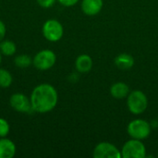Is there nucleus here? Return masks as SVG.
Returning a JSON list of instances; mask_svg holds the SVG:
<instances>
[{"label": "nucleus", "mask_w": 158, "mask_h": 158, "mask_svg": "<svg viewBox=\"0 0 158 158\" xmlns=\"http://www.w3.org/2000/svg\"><path fill=\"white\" fill-rule=\"evenodd\" d=\"M30 100L34 112L45 114L52 111L56 106L58 94L53 85L49 83H41L33 88Z\"/></svg>", "instance_id": "f257e3e1"}, {"label": "nucleus", "mask_w": 158, "mask_h": 158, "mask_svg": "<svg viewBox=\"0 0 158 158\" xmlns=\"http://www.w3.org/2000/svg\"><path fill=\"white\" fill-rule=\"evenodd\" d=\"M127 106L129 110L132 114L140 115L146 110L148 106V99L142 91L135 90L129 94L127 99Z\"/></svg>", "instance_id": "f03ea898"}, {"label": "nucleus", "mask_w": 158, "mask_h": 158, "mask_svg": "<svg viewBox=\"0 0 158 158\" xmlns=\"http://www.w3.org/2000/svg\"><path fill=\"white\" fill-rule=\"evenodd\" d=\"M56 62V56L54 51L50 49H44L39 51L32 58V65L39 70H48L54 67Z\"/></svg>", "instance_id": "7ed1b4c3"}, {"label": "nucleus", "mask_w": 158, "mask_h": 158, "mask_svg": "<svg viewBox=\"0 0 158 158\" xmlns=\"http://www.w3.org/2000/svg\"><path fill=\"white\" fill-rule=\"evenodd\" d=\"M42 33L47 41L56 43L63 37L64 28L58 20L51 19L44 23L42 27Z\"/></svg>", "instance_id": "20e7f679"}, {"label": "nucleus", "mask_w": 158, "mask_h": 158, "mask_svg": "<svg viewBox=\"0 0 158 158\" xmlns=\"http://www.w3.org/2000/svg\"><path fill=\"white\" fill-rule=\"evenodd\" d=\"M121 156L123 158H144L146 157V148L141 140L131 138L124 143Z\"/></svg>", "instance_id": "39448f33"}, {"label": "nucleus", "mask_w": 158, "mask_h": 158, "mask_svg": "<svg viewBox=\"0 0 158 158\" xmlns=\"http://www.w3.org/2000/svg\"><path fill=\"white\" fill-rule=\"evenodd\" d=\"M128 133L132 139L144 140L151 133V125L143 119H134L128 125Z\"/></svg>", "instance_id": "423d86ee"}, {"label": "nucleus", "mask_w": 158, "mask_h": 158, "mask_svg": "<svg viewBox=\"0 0 158 158\" xmlns=\"http://www.w3.org/2000/svg\"><path fill=\"white\" fill-rule=\"evenodd\" d=\"M9 105L15 111L19 113L28 114L33 111L30 98L21 93L13 94L9 98Z\"/></svg>", "instance_id": "0eeeda50"}, {"label": "nucleus", "mask_w": 158, "mask_h": 158, "mask_svg": "<svg viewBox=\"0 0 158 158\" xmlns=\"http://www.w3.org/2000/svg\"><path fill=\"white\" fill-rule=\"evenodd\" d=\"M94 158H120L121 152L112 143L103 142L98 143L93 154Z\"/></svg>", "instance_id": "6e6552de"}, {"label": "nucleus", "mask_w": 158, "mask_h": 158, "mask_svg": "<svg viewBox=\"0 0 158 158\" xmlns=\"http://www.w3.org/2000/svg\"><path fill=\"white\" fill-rule=\"evenodd\" d=\"M17 152L16 144L6 137L0 138V158H12Z\"/></svg>", "instance_id": "1a4fd4ad"}, {"label": "nucleus", "mask_w": 158, "mask_h": 158, "mask_svg": "<svg viewBox=\"0 0 158 158\" xmlns=\"http://www.w3.org/2000/svg\"><path fill=\"white\" fill-rule=\"evenodd\" d=\"M103 7V0H82L81 10L88 16L97 15Z\"/></svg>", "instance_id": "9d476101"}, {"label": "nucleus", "mask_w": 158, "mask_h": 158, "mask_svg": "<svg viewBox=\"0 0 158 158\" xmlns=\"http://www.w3.org/2000/svg\"><path fill=\"white\" fill-rule=\"evenodd\" d=\"M75 68L81 73H87L93 68V59L89 55H80L75 61Z\"/></svg>", "instance_id": "9b49d317"}, {"label": "nucleus", "mask_w": 158, "mask_h": 158, "mask_svg": "<svg viewBox=\"0 0 158 158\" xmlns=\"http://www.w3.org/2000/svg\"><path fill=\"white\" fill-rule=\"evenodd\" d=\"M115 65L121 70H129L134 65V58L130 54L122 53L115 58Z\"/></svg>", "instance_id": "f8f14e48"}, {"label": "nucleus", "mask_w": 158, "mask_h": 158, "mask_svg": "<svg viewBox=\"0 0 158 158\" xmlns=\"http://www.w3.org/2000/svg\"><path fill=\"white\" fill-rule=\"evenodd\" d=\"M130 88L125 82H116L110 88L111 95L116 99H122L129 95Z\"/></svg>", "instance_id": "ddd939ff"}, {"label": "nucleus", "mask_w": 158, "mask_h": 158, "mask_svg": "<svg viewBox=\"0 0 158 158\" xmlns=\"http://www.w3.org/2000/svg\"><path fill=\"white\" fill-rule=\"evenodd\" d=\"M16 51H17V46L14 42L6 39L0 42V53L2 54V56H12L13 55H15Z\"/></svg>", "instance_id": "4468645a"}, {"label": "nucleus", "mask_w": 158, "mask_h": 158, "mask_svg": "<svg viewBox=\"0 0 158 158\" xmlns=\"http://www.w3.org/2000/svg\"><path fill=\"white\" fill-rule=\"evenodd\" d=\"M14 64L19 69H25L32 65V58L26 54L19 55L14 58Z\"/></svg>", "instance_id": "2eb2a0df"}, {"label": "nucleus", "mask_w": 158, "mask_h": 158, "mask_svg": "<svg viewBox=\"0 0 158 158\" xmlns=\"http://www.w3.org/2000/svg\"><path fill=\"white\" fill-rule=\"evenodd\" d=\"M13 81V77L11 73L6 69L0 68V87L8 88Z\"/></svg>", "instance_id": "dca6fc26"}, {"label": "nucleus", "mask_w": 158, "mask_h": 158, "mask_svg": "<svg viewBox=\"0 0 158 158\" xmlns=\"http://www.w3.org/2000/svg\"><path fill=\"white\" fill-rule=\"evenodd\" d=\"M9 131H10V125L8 121L4 118H0V138L6 137Z\"/></svg>", "instance_id": "f3484780"}, {"label": "nucleus", "mask_w": 158, "mask_h": 158, "mask_svg": "<svg viewBox=\"0 0 158 158\" xmlns=\"http://www.w3.org/2000/svg\"><path fill=\"white\" fill-rule=\"evenodd\" d=\"M56 0H36L38 5L44 8H49L55 5Z\"/></svg>", "instance_id": "a211bd4d"}, {"label": "nucleus", "mask_w": 158, "mask_h": 158, "mask_svg": "<svg viewBox=\"0 0 158 158\" xmlns=\"http://www.w3.org/2000/svg\"><path fill=\"white\" fill-rule=\"evenodd\" d=\"M57 1H58V3H59L60 5L69 7V6H75L80 0H57Z\"/></svg>", "instance_id": "6ab92c4d"}, {"label": "nucleus", "mask_w": 158, "mask_h": 158, "mask_svg": "<svg viewBox=\"0 0 158 158\" xmlns=\"http://www.w3.org/2000/svg\"><path fill=\"white\" fill-rule=\"evenodd\" d=\"M6 33V27L5 23L2 20H0V42L5 39Z\"/></svg>", "instance_id": "aec40b11"}, {"label": "nucleus", "mask_w": 158, "mask_h": 158, "mask_svg": "<svg viewBox=\"0 0 158 158\" xmlns=\"http://www.w3.org/2000/svg\"><path fill=\"white\" fill-rule=\"evenodd\" d=\"M1 61H2V54L0 53V64H1Z\"/></svg>", "instance_id": "412c9836"}]
</instances>
